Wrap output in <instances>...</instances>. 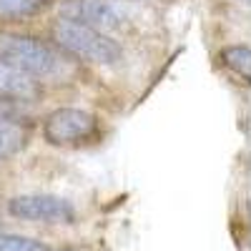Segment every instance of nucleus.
<instances>
[{
    "instance_id": "obj_1",
    "label": "nucleus",
    "mask_w": 251,
    "mask_h": 251,
    "mask_svg": "<svg viewBox=\"0 0 251 251\" xmlns=\"http://www.w3.org/2000/svg\"><path fill=\"white\" fill-rule=\"evenodd\" d=\"M0 60L33 78H58L63 71H68V63L50 46L8 30H0Z\"/></svg>"
},
{
    "instance_id": "obj_2",
    "label": "nucleus",
    "mask_w": 251,
    "mask_h": 251,
    "mask_svg": "<svg viewBox=\"0 0 251 251\" xmlns=\"http://www.w3.org/2000/svg\"><path fill=\"white\" fill-rule=\"evenodd\" d=\"M53 40L55 46H60L63 50H68L75 58H83L88 63H98V66H113L123 58V48L106 33H100L96 28H88L75 20H66L58 18L53 28Z\"/></svg>"
},
{
    "instance_id": "obj_3",
    "label": "nucleus",
    "mask_w": 251,
    "mask_h": 251,
    "mask_svg": "<svg viewBox=\"0 0 251 251\" xmlns=\"http://www.w3.org/2000/svg\"><path fill=\"white\" fill-rule=\"evenodd\" d=\"M96 131V116L80 108H55L43 121V138L50 146H75L93 138Z\"/></svg>"
},
{
    "instance_id": "obj_4",
    "label": "nucleus",
    "mask_w": 251,
    "mask_h": 251,
    "mask_svg": "<svg viewBox=\"0 0 251 251\" xmlns=\"http://www.w3.org/2000/svg\"><path fill=\"white\" fill-rule=\"evenodd\" d=\"M10 216L33 224H73L75 208L71 201L53 194H23L8 201Z\"/></svg>"
},
{
    "instance_id": "obj_5",
    "label": "nucleus",
    "mask_w": 251,
    "mask_h": 251,
    "mask_svg": "<svg viewBox=\"0 0 251 251\" xmlns=\"http://www.w3.org/2000/svg\"><path fill=\"white\" fill-rule=\"evenodd\" d=\"M60 18L75 20L100 33H113L123 28V15L111 0H66L60 8Z\"/></svg>"
},
{
    "instance_id": "obj_6",
    "label": "nucleus",
    "mask_w": 251,
    "mask_h": 251,
    "mask_svg": "<svg viewBox=\"0 0 251 251\" xmlns=\"http://www.w3.org/2000/svg\"><path fill=\"white\" fill-rule=\"evenodd\" d=\"M40 93L43 91H40L38 78L0 60V98H8L15 103H35Z\"/></svg>"
},
{
    "instance_id": "obj_7",
    "label": "nucleus",
    "mask_w": 251,
    "mask_h": 251,
    "mask_svg": "<svg viewBox=\"0 0 251 251\" xmlns=\"http://www.w3.org/2000/svg\"><path fill=\"white\" fill-rule=\"evenodd\" d=\"M25 141H28V133L20 128V123H10L0 118V158L15 156L25 146Z\"/></svg>"
},
{
    "instance_id": "obj_8",
    "label": "nucleus",
    "mask_w": 251,
    "mask_h": 251,
    "mask_svg": "<svg viewBox=\"0 0 251 251\" xmlns=\"http://www.w3.org/2000/svg\"><path fill=\"white\" fill-rule=\"evenodd\" d=\"M50 0H0V18L3 20H15L38 13L40 8H46Z\"/></svg>"
},
{
    "instance_id": "obj_9",
    "label": "nucleus",
    "mask_w": 251,
    "mask_h": 251,
    "mask_svg": "<svg viewBox=\"0 0 251 251\" xmlns=\"http://www.w3.org/2000/svg\"><path fill=\"white\" fill-rule=\"evenodd\" d=\"M221 60L226 68H231L234 73L249 78V71H251V50L249 46H228L221 50Z\"/></svg>"
},
{
    "instance_id": "obj_10",
    "label": "nucleus",
    "mask_w": 251,
    "mask_h": 251,
    "mask_svg": "<svg viewBox=\"0 0 251 251\" xmlns=\"http://www.w3.org/2000/svg\"><path fill=\"white\" fill-rule=\"evenodd\" d=\"M0 251H53V249L38 239H30V236L0 231Z\"/></svg>"
}]
</instances>
